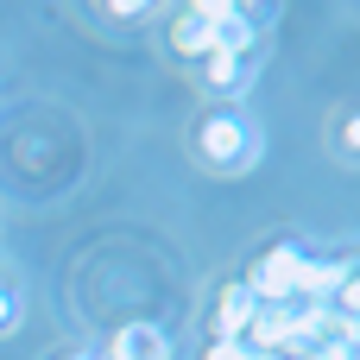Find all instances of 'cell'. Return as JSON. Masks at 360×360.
I'll return each instance as SVG.
<instances>
[{
	"instance_id": "cell-1",
	"label": "cell",
	"mask_w": 360,
	"mask_h": 360,
	"mask_svg": "<svg viewBox=\"0 0 360 360\" xmlns=\"http://www.w3.org/2000/svg\"><path fill=\"white\" fill-rule=\"evenodd\" d=\"M196 152H202L215 171H247V165L259 158V127H253L247 114H234V108L202 114V127H196Z\"/></svg>"
},
{
	"instance_id": "cell-2",
	"label": "cell",
	"mask_w": 360,
	"mask_h": 360,
	"mask_svg": "<svg viewBox=\"0 0 360 360\" xmlns=\"http://www.w3.org/2000/svg\"><path fill=\"white\" fill-rule=\"evenodd\" d=\"M297 266H304V247L297 240H285V247H272V253H259L253 259V272L240 278L259 304H285L291 297V285H297Z\"/></svg>"
},
{
	"instance_id": "cell-3",
	"label": "cell",
	"mask_w": 360,
	"mask_h": 360,
	"mask_svg": "<svg viewBox=\"0 0 360 360\" xmlns=\"http://www.w3.org/2000/svg\"><path fill=\"white\" fill-rule=\"evenodd\" d=\"M253 44H259V19L247 13V6H215V57H253Z\"/></svg>"
},
{
	"instance_id": "cell-4",
	"label": "cell",
	"mask_w": 360,
	"mask_h": 360,
	"mask_svg": "<svg viewBox=\"0 0 360 360\" xmlns=\"http://www.w3.org/2000/svg\"><path fill=\"white\" fill-rule=\"evenodd\" d=\"M253 316H259V297H253L247 285H228V291L215 297V342H240V335L253 329Z\"/></svg>"
},
{
	"instance_id": "cell-5",
	"label": "cell",
	"mask_w": 360,
	"mask_h": 360,
	"mask_svg": "<svg viewBox=\"0 0 360 360\" xmlns=\"http://www.w3.org/2000/svg\"><path fill=\"white\" fill-rule=\"evenodd\" d=\"M108 360H171V335L158 323H127V329H114Z\"/></svg>"
},
{
	"instance_id": "cell-6",
	"label": "cell",
	"mask_w": 360,
	"mask_h": 360,
	"mask_svg": "<svg viewBox=\"0 0 360 360\" xmlns=\"http://www.w3.org/2000/svg\"><path fill=\"white\" fill-rule=\"evenodd\" d=\"M253 76H259V63L253 57H202V82L215 89V95H240V89H253Z\"/></svg>"
},
{
	"instance_id": "cell-7",
	"label": "cell",
	"mask_w": 360,
	"mask_h": 360,
	"mask_svg": "<svg viewBox=\"0 0 360 360\" xmlns=\"http://www.w3.org/2000/svg\"><path fill=\"white\" fill-rule=\"evenodd\" d=\"M171 38H177L184 57H209V44H215V6H184V19L171 25Z\"/></svg>"
},
{
	"instance_id": "cell-8",
	"label": "cell",
	"mask_w": 360,
	"mask_h": 360,
	"mask_svg": "<svg viewBox=\"0 0 360 360\" xmlns=\"http://www.w3.org/2000/svg\"><path fill=\"white\" fill-rule=\"evenodd\" d=\"M13 323H19V297L0 285V335H13Z\"/></svg>"
},
{
	"instance_id": "cell-9",
	"label": "cell",
	"mask_w": 360,
	"mask_h": 360,
	"mask_svg": "<svg viewBox=\"0 0 360 360\" xmlns=\"http://www.w3.org/2000/svg\"><path fill=\"white\" fill-rule=\"evenodd\" d=\"M70 360H95V354H70Z\"/></svg>"
}]
</instances>
